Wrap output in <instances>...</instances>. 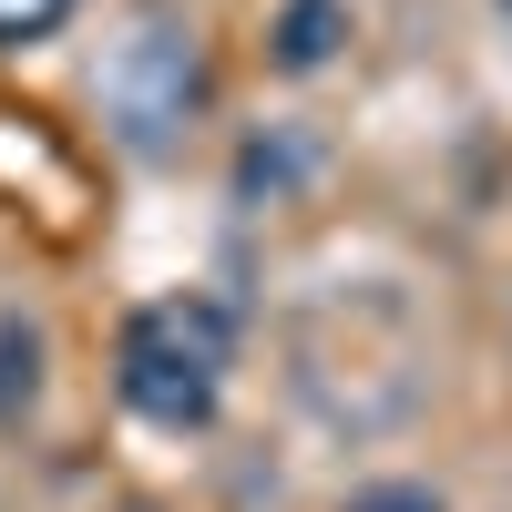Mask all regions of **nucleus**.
<instances>
[{
    "label": "nucleus",
    "mask_w": 512,
    "mask_h": 512,
    "mask_svg": "<svg viewBox=\"0 0 512 512\" xmlns=\"http://www.w3.org/2000/svg\"><path fill=\"white\" fill-rule=\"evenodd\" d=\"M236 369V308L216 297H144L113 338V390L154 431H205Z\"/></svg>",
    "instance_id": "obj_1"
},
{
    "label": "nucleus",
    "mask_w": 512,
    "mask_h": 512,
    "mask_svg": "<svg viewBox=\"0 0 512 512\" xmlns=\"http://www.w3.org/2000/svg\"><path fill=\"white\" fill-rule=\"evenodd\" d=\"M205 93H216V72H205V41H195L185 21H144V31L113 52V72H103V103H113V123H123V144H144V154L175 144L185 123L205 113Z\"/></svg>",
    "instance_id": "obj_2"
},
{
    "label": "nucleus",
    "mask_w": 512,
    "mask_h": 512,
    "mask_svg": "<svg viewBox=\"0 0 512 512\" xmlns=\"http://www.w3.org/2000/svg\"><path fill=\"white\" fill-rule=\"evenodd\" d=\"M338 41H349V0H287L277 31H267V62L277 72H318Z\"/></svg>",
    "instance_id": "obj_3"
},
{
    "label": "nucleus",
    "mask_w": 512,
    "mask_h": 512,
    "mask_svg": "<svg viewBox=\"0 0 512 512\" xmlns=\"http://www.w3.org/2000/svg\"><path fill=\"white\" fill-rule=\"evenodd\" d=\"M308 164H318V154L297 144V134H256V144L236 154V195H246V205H256V195H287Z\"/></svg>",
    "instance_id": "obj_4"
},
{
    "label": "nucleus",
    "mask_w": 512,
    "mask_h": 512,
    "mask_svg": "<svg viewBox=\"0 0 512 512\" xmlns=\"http://www.w3.org/2000/svg\"><path fill=\"white\" fill-rule=\"evenodd\" d=\"M31 400H41V328L0 318V420H21Z\"/></svg>",
    "instance_id": "obj_5"
},
{
    "label": "nucleus",
    "mask_w": 512,
    "mask_h": 512,
    "mask_svg": "<svg viewBox=\"0 0 512 512\" xmlns=\"http://www.w3.org/2000/svg\"><path fill=\"white\" fill-rule=\"evenodd\" d=\"M72 21V0H0V52H31Z\"/></svg>",
    "instance_id": "obj_6"
},
{
    "label": "nucleus",
    "mask_w": 512,
    "mask_h": 512,
    "mask_svg": "<svg viewBox=\"0 0 512 512\" xmlns=\"http://www.w3.org/2000/svg\"><path fill=\"white\" fill-rule=\"evenodd\" d=\"M349 512H441V492L431 482H369V492H349Z\"/></svg>",
    "instance_id": "obj_7"
}]
</instances>
